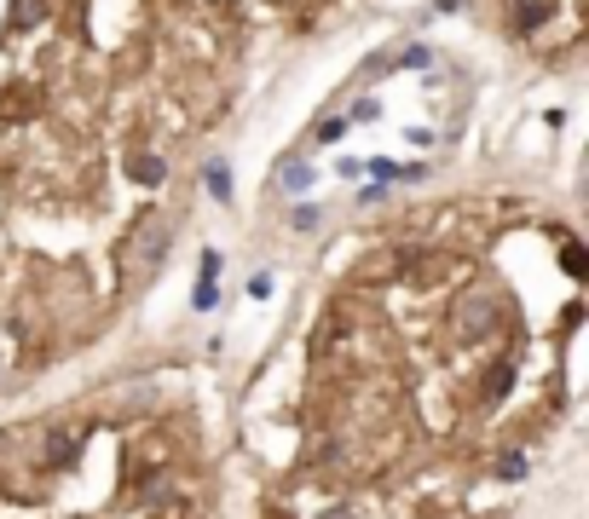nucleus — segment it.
Returning a JSON list of instances; mask_svg holds the SVG:
<instances>
[{
  "mask_svg": "<svg viewBox=\"0 0 589 519\" xmlns=\"http://www.w3.org/2000/svg\"><path fill=\"white\" fill-rule=\"evenodd\" d=\"M168 237H174V226H145L139 237L128 243V260H133V271H139V277H145V271H156V260L168 254Z\"/></svg>",
  "mask_w": 589,
  "mask_h": 519,
  "instance_id": "obj_1",
  "label": "nucleus"
},
{
  "mask_svg": "<svg viewBox=\"0 0 589 519\" xmlns=\"http://www.w3.org/2000/svg\"><path fill=\"white\" fill-rule=\"evenodd\" d=\"M278 179H284V191H301V185H306V162H284Z\"/></svg>",
  "mask_w": 589,
  "mask_h": 519,
  "instance_id": "obj_7",
  "label": "nucleus"
},
{
  "mask_svg": "<svg viewBox=\"0 0 589 519\" xmlns=\"http://www.w3.org/2000/svg\"><path fill=\"white\" fill-rule=\"evenodd\" d=\"M214 277H220V254L208 249V254H203V283H214Z\"/></svg>",
  "mask_w": 589,
  "mask_h": 519,
  "instance_id": "obj_11",
  "label": "nucleus"
},
{
  "mask_svg": "<svg viewBox=\"0 0 589 519\" xmlns=\"http://www.w3.org/2000/svg\"><path fill=\"white\" fill-rule=\"evenodd\" d=\"M208 196H220V202L231 196V168H226V162H214V168H208Z\"/></svg>",
  "mask_w": 589,
  "mask_h": 519,
  "instance_id": "obj_6",
  "label": "nucleus"
},
{
  "mask_svg": "<svg viewBox=\"0 0 589 519\" xmlns=\"http://www.w3.org/2000/svg\"><path fill=\"white\" fill-rule=\"evenodd\" d=\"M289 226H294V231H312V226H318V208H312V202H301V208L289 214Z\"/></svg>",
  "mask_w": 589,
  "mask_h": 519,
  "instance_id": "obj_8",
  "label": "nucleus"
},
{
  "mask_svg": "<svg viewBox=\"0 0 589 519\" xmlns=\"http://www.w3.org/2000/svg\"><path fill=\"white\" fill-rule=\"evenodd\" d=\"M341 133H347V116H329V121H324V128H318V139H324V144H336V139H341Z\"/></svg>",
  "mask_w": 589,
  "mask_h": 519,
  "instance_id": "obj_9",
  "label": "nucleus"
},
{
  "mask_svg": "<svg viewBox=\"0 0 589 519\" xmlns=\"http://www.w3.org/2000/svg\"><path fill=\"white\" fill-rule=\"evenodd\" d=\"M560 266H567L572 277H584V249H578V243H567V260H560Z\"/></svg>",
  "mask_w": 589,
  "mask_h": 519,
  "instance_id": "obj_10",
  "label": "nucleus"
},
{
  "mask_svg": "<svg viewBox=\"0 0 589 519\" xmlns=\"http://www.w3.org/2000/svg\"><path fill=\"white\" fill-rule=\"evenodd\" d=\"M376 173V179H422V168H404V162H387V156H376V162H364Z\"/></svg>",
  "mask_w": 589,
  "mask_h": 519,
  "instance_id": "obj_4",
  "label": "nucleus"
},
{
  "mask_svg": "<svg viewBox=\"0 0 589 519\" xmlns=\"http://www.w3.org/2000/svg\"><path fill=\"white\" fill-rule=\"evenodd\" d=\"M491 324H497V306H491V301H469V306L457 312V335H462V341H480Z\"/></svg>",
  "mask_w": 589,
  "mask_h": 519,
  "instance_id": "obj_2",
  "label": "nucleus"
},
{
  "mask_svg": "<svg viewBox=\"0 0 589 519\" xmlns=\"http://www.w3.org/2000/svg\"><path fill=\"white\" fill-rule=\"evenodd\" d=\"M537 23H549V0H520V6H514V29L532 35Z\"/></svg>",
  "mask_w": 589,
  "mask_h": 519,
  "instance_id": "obj_3",
  "label": "nucleus"
},
{
  "mask_svg": "<svg viewBox=\"0 0 589 519\" xmlns=\"http://www.w3.org/2000/svg\"><path fill=\"white\" fill-rule=\"evenodd\" d=\"M162 156H139V162H133V179H139V185H162Z\"/></svg>",
  "mask_w": 589,
  "mask_h": 519,
  "instance_id": "obj_5",
  "label": "nucleus"
}]
</instances>
